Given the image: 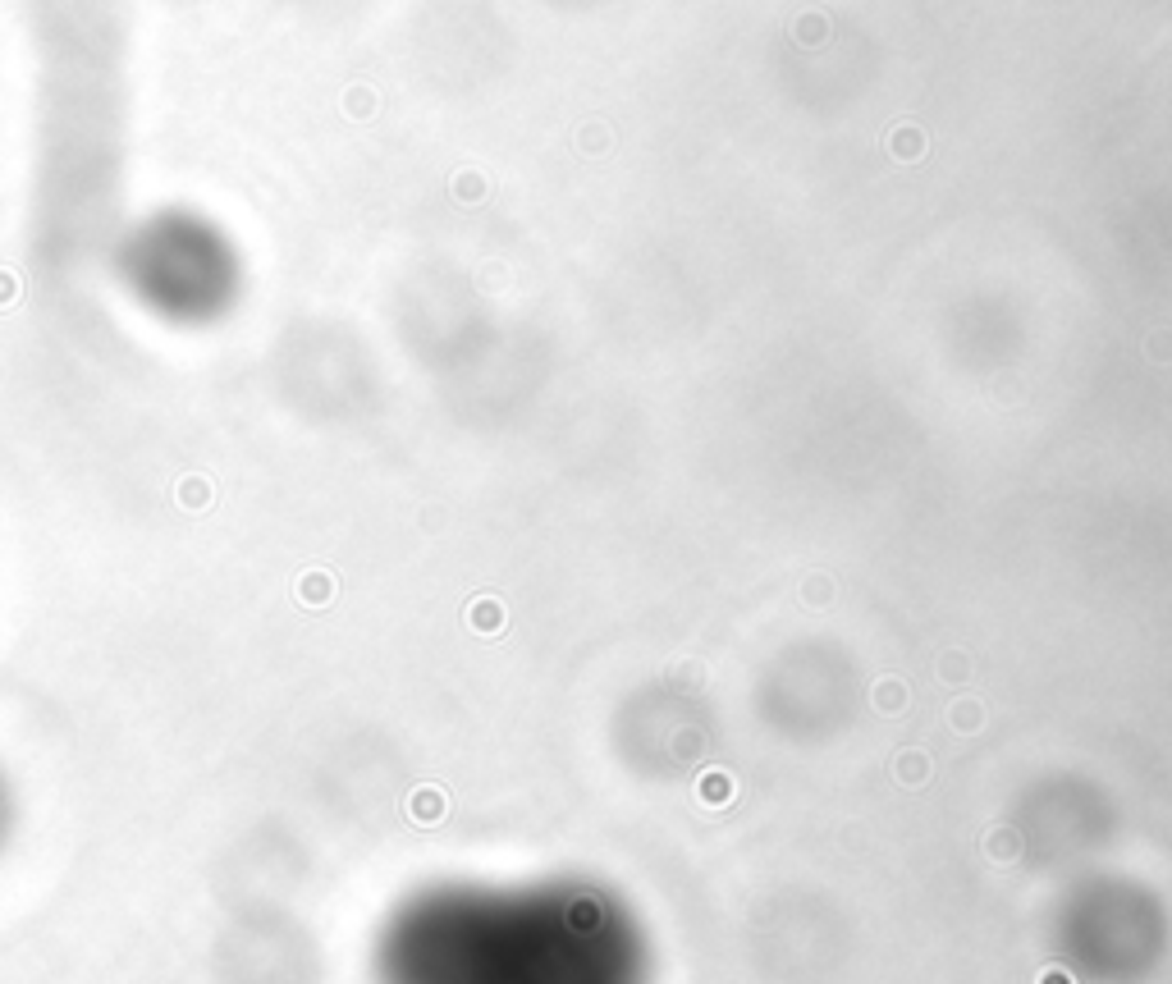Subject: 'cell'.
<instances>
[{"instance_id":"obj_1","label":"cell","mask_w":1172,"mask_h":984,"mask_svg":"<svg viewBox=\"0 0 1172 984\" xmlns=\"http://www.w3.org/2000/svg\"><path fill=\"white\" fill-rule=\"evenodd\" d=\"M376 984H637L632 957L586 925L477 888H426L385 916Z\"/></svg>"},{"instance_id":"obj_3","label":"cell","mask_w":1172,"mask_h":984,"mask_svg":"<svg viewBox=\"0 0 1172 984\" xmlns=\"http://www.w3.org/2000/svg\"><path fill=\"white\" fill-rule=\"evenodd\" d=\"M14 829H19V792H14L10 769L0 765V856L14 843Z\"/></svg>"},{"instance_id":"obj_2","label":"cell","mask_w":1172,"mask_h":984,"mask_svg":"<svg viewBox=\"0 0 1172 984\" xmlns=\"http://www.w3.org/2000/svg\"><path fill=\"white\" fill-rule=\"evenodd\" d=\"M120 280L147 316L179 330L216 325L239 303L243 266L225 229L193 211H161L133 225L120 248Z\"/></svg>"}]
</instances>
